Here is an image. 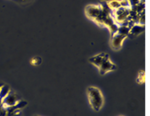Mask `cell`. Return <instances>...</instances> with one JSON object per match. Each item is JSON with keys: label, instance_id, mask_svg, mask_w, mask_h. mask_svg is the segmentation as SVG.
<instances>
[{"label": "cell", "instance_id": "9", "mask_svg": "<svg viewBox=\"0 0 150 116\" xmlns=\"http://www.w3.org/2000/svg\"><path fill=\"white\" fill-rule=\"evenodd\" d=\"M108 5L109 8L112 11H115V10H117L120 7H121L120 1H118V0H112V1H109L108 3Z\"/></svg>", "mask_w": 150, "mask_h": 116}, {"label": "cell", "instance_id": "11", "mask_svg": "<svg viewBox=\"0 0 150 116\" xmlns=\"http://www.w3.org/2000/svg\"><path fill=\"white\" fill-rule=\"evenodd\" d=\"M42 63V58L40 57H34L31 59V64L33 66H38Z\"/></svg>", "mask_w": 150, "mask_h": 116}, {"label": "cell", "instance_id": "19", "mask_svg": "<svg viewBox=\"0 0 150 116\" xmlns=\"http://www.w3.org/2000/svg\"><path fill=\"white\" fill-rule=\"evenodd\" d=\"M120 116H123V115H120Z\"/></svg>", "mask_w": 150, "mask_h": 116}, {"label": "cell", "instance_id": "5", "mask_svg": "<svg viewBox=\"0 0 150 116\" xmlns=\"http://www.w3.org/2000/svg\"><path fill=\"white\" fill-rule=\"evenodd\" d=\"M145 30V27H144V25H141V24H135L132 26L130 31H129V33L128 34V36L130 39H133L134 38H136L137 36H138L139 34H141V33H143Z\"/></svg>", "mask_w": 150, "mask_h": 116}, {"label": "cell", "instance_id": "2", "mask_svg": "<svg viewBox=\"0 0 150 116\" xmlns=\"http://www.w3.org/2000/svg\"><path fill=\"white\" fill-rule=\"evenodd\" d=\"M99 72L101 75H104L105 74L108 73V71H112V70H115L117 69V67L112 62H111L109 59V55L106 54L104 59L103 62L101 63L100 66L98 67Z\"/></svg>", "mask_w": 150, "mask_h": 116}, {"label": "cell", "instance_id": "13", "mask_svg": "<svg viewBox=\"0 0 150 116\" xmlns=\"http://www.w3.org/2000/svg\"><path fill=\"white\" fill-rule=\"evenodd\" d=\"M7 111H6V108L2 106L1 110H0V116H6Z\"/></svg>", "mask_w": 150, "mask_h": 116}, {"label": "cell", "instance_id": "6", "mask_svg": "<svg viewBox=\"0 0 150 116\" xmlns=\"http://www.w3.org/2000/svg\"><path fill=\"white\" fill-rule=\"evenodd\" d=\"M106 55V53H100L97 55H95L93 57H91L89 58V62L92 63V64H94L96 67H99L100 66L101 63L104 59V57Z\"/></svg>", "mask_w": 150, "mask_h": 116}, {"label": "cell", "instance_id": "15", "mask_svg": "<svg viewBox=\"0 0 150 116\" xmlns=\"http://www.w3.org/2000/svg\"><path fill=\"white\" fill-rule=\"evenodd\" d=\"M16 2H18V3H26V2H28V1H31V0H15Z\"/></svg>", "mask_w": 150, "mask_h": 116}, {"label": "cell", "instance_id": "17", "mask_svg": "<svg viewBox=\"0 0 150 116\" xmlns=\"http://www.w3.org/2000/svg\"><path fill=\"white\" fill-rule=\"evenodd\" d=\"M3 84H4L3 83H0V87H1L2 86H3ZM0 104H2V100H1V99H0Z\"/></svg>", "mask_w": 150, "mask_h": 116}, {"label": "cell", "instance_id": "1", "mask_svg": "<svg viewBox=\"0 0 150 116\" xmlns=\"http://www.w3.org/2000/svg\"><path fill=\"white\" fill-rule=\"evenodd\" d=\"M89 103L95 111H99L104 105V96L100 90L95 86H89L87 89Z\"/></svg>", "mask_w": 150, "mask_h": 116}, {"label": "cell", "instance_id": "14", "mask_svg": "<svg viewBox=\"0 0 150 116\" xmlns=\"http://www.w3.org/2000/svg\"><path fill=\"white\" fill-rule=\"evenodd\" d=\"M129 3H130V5H131V6H135V5L138 4L140 0H129Z\"/></svg>", "mask_w": 150, "mask_h": 116}, {"label": "cell", "instance_id": "10", "mask_svg": "<svg viewBox=\"0 0 150 116\" xmlns=\"http://www.w3.org/2000/svg\"><path fill=\"white\" fill-rule=\"evenodd\" d=\"M129 31H130V28L129 27H125V26H119L118 27V30H117V33L120 34H123V35H125V36H128V34L129 33Z\"/></svg>", "mask_w": 150, "mask_h": 116}, {"label": "cell", "instance_id": "7", "mask_svg": "<svg viewBox=\"0 0 150 116\" xmlns=\"http://www.w3.org/2000/svg\"><path fill=\"white\" fill-rule=\"evenodd\" d=\"M27 105H28V102H27V101L20 100L19 102H18L17 103L15 104L14 106L6 107V111H7V112H14V111H16V110H21L22 108L25 107Z\"/></svg>", "mask_w": 150, "mask_h": 116}, {"label": "cell", "instance_id": "8", "mask_svg": "<svg viewBox=\"0 0 150 116\" xmlns=\"http://www.w3.org/2000/svg\"><path fill=\"white\" fill-rule=\"evenodd\" d=\"M11 91V88L8 85L6 84H3L1 87H0V99L3 100V98L6 97V95H8V93Z\"/></svg>", "mask_w": 150, "mask_h": 116}, {"label": "cell", "instance_id": "12", "mask_svg": "<svg viewBox=\"0 0 150 116\" xmlns=\"http://www.w3.org/2000/svg\"><path fill=\"white\" fill-rule=\"evenodd\" d=\"M137 82L140 84H142V83H144V70H141L139 73V75H138V79H137Z\"/></svg>", "mask_w": 150, "mask_h": 116}, {"label": "cell", "instance_id": "20", "mask_svg": "<svg viewBox=\"0 0 150 116\" xmlns=\"http://www.w3.org/2000/svg\"><path fill=\"white\" fill-rule=\"evenodd\" d=\"M36 116H37V115H36Z\"/></svg>", "mask_w": 150, "mask_h": 116}, {"label": "cell", "instance_id": "18", "mask_svg": "<svg viewBox=\"0 0 150 116\" xmlns=\"http://www.w3.org/2000/svg\"><path fill=\"white\" fill-rule=\"evenodd\" d=\"M1 108H2V104H0V110H1Z\"/></svg>", "mask_w": 150, "mask_h": 116}, {"label": "cell", "instance_id": "4", "mask_svg": "<svg viewBox=\"0 0 150 116\" xmlns=\"http://www.w3.org/2000/svg\"><path fill=\"white\" fill-rule=\"evenodd\" d=\"M125 38H127V36L116 32L112 36V39H111V46H112V48L115 50V51H118V50L120 49L122 47L123 41L125 40Z\"/></svg>", "mask_w": 150, "mask_h": 116}, {"label": "cell", "instance_id": "3", "mask_svg": "<svg viewBox=\"0 0 150 116\" xmlns=\"http://www.w3.org/2000/svg\"><path fill=\"white\" fill-rule=\"evenodd\" d=\"M20 100H22L21 96L11 90L9 93H8V95H6V97L2 100V106L4 107H11V106H14L15 104L17 103Z\"/></svg>", "mask_w": 150, "mask_h": 116}, {"label": "cell", "instance_id": "16", "mask_svg": "<svg viewBox=\"0 0 150 116\" xmlns=\"http://www.w3.org/2000/svg\"><path fill=\"white\" fill-rule=\"evenodd\" d=\"M22 115V112L20 111V112H18V113L15 114V115H13L12 116H21Z\"/></svg>", "mask_w": 150, "mask_h": 116}]
</instances>
